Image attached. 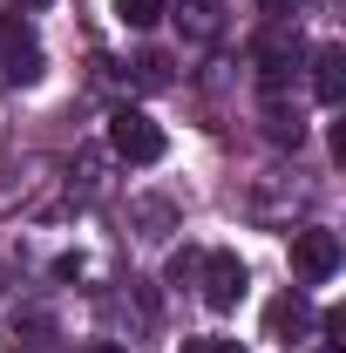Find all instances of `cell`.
Listing matches in <instances>:
<instances>
[{
	"label": "cell",
	"instance_id": "cell-8",
	"mask_svg": "<svg viewBox=\"0 0 346 353\" xmlns=\"http://www.w3.org/2000/svg\"><path fill=\"white\" fill-rule=\"evenodd\" d=\"M183 353H245V347H238V340H190Z\"/></svg>",
	"mask_w": 346,
	"mask_h": 353
},
{
	"label": "cell",
	"instance_id": "cell-3",
	"mask_svg": "<svg viewBox=\"0 0 346 353\" xmlns=\"http://www.w3.org/2000/svg\"><path fill=\"white\" fill-rule=\"evenodd\" d=\"M0 54H7L0 75H14V82H34V75H41V41H34L28 14H7V28H0Z\"/></svg>",
	"mask_w": 346,
	"mask_h": 353
},
{
	"label": "cell",
	"instance_id": "cell-7",
	"mask_svg": "<svg viewBox=\"0 0 346 353\" xmlns=\"http://www.w3.org/2000/svg\"><path fill=\"white\" fill-rule=\"evenodd\" d=\"M116 14H123V28H156L163 21V0H116Z\"/></svg>",
	"mask_w": 346,
	"mask_h": 353
},
{
	"label": "cell",
	"instance_id": "cell-4",
	"mask_svg": "<svg viewBox=\"0 0 346 353\" xmlns=\"http://www.w3.org/2000/svg\"><path fill=\"white\" fill-rule=\"evenodd\" d=\"M238 299H245V265L231 259V252H211V259H204V306L231 312Z\"/></svg>",
	"mask_w": 346,
	"mask_h": 353
},
{
	"label": "cell",
	"instance_id": "cell-11",
	"mask_svg": "<svg viewBox=\"0 0 346 353\" xmlns=\"http://www.w3.org/2000/svg\"><path fill=\"white\" fill-rule=\"evenodd\" d=\"M265 7H285V0H265Z\"/></svg>",
	"mask_w": 346,
	"mask_h": 353
},
{
	"label": "cell",
	"instance_id": "cell-2",
	"mask_svg": "<svg viewBox=\"0 0 346 353\" xmlns=\"http://www.w3.org/2000/svg\"><path fill=\"white\" fill-rule=\"evenodd\" d=\"M292 272H299L305 285L333 279V272H340V231H326V224L299 231V238H292Z\"/></svg>",
	"mask_w": 346,
	"mask_h": 353
},
{
	"label": "cell",
	"instance_id": "cell-10",
	"mask_svg": "<svg viewBox=\"0 0 346 353\" xmlns=\"http://www.w3.org/2000/svg\"><path fill=\"white\" fill-rule=\"evenodd\" d=\"M21 7H48V0H21Z\"/></svg>",
	"mask_w": 346,
	"mask_h": 353
},
{
	"label": "cell",
	"instance_id": "cell-6",
	"mask_svg": "<svg viewBox=\"0 0 346 353\" xmlns=\"http://www.w3.org/2000/svg\"><path fill=\"white\" fill-rule=\"evenodd\" d=\"M340 68H346L340 48H319V102H326V109L340 102Z\"/></svg>",
	"mask_w": 346,
	"mask_h": 353
},
{
	"label": "cell",
	"instance_id": "cell-5",
	"mask_svg": "<svg viewBox=\"0 0 346 353\" xmlns=\"http://www.w3.org/2000/svg\"><path fill=\"white\" fill-rule=\"evenodd\" d=\"M285 326H292V333H305V326H312V306H305L299 292H285V299L272 306V333H285Z\"/></svg>",
	"mask_w": 346,
	"mask_h": 353
},
{
	"label": "cell",
	"instance_id": "cell-1",
	"mask_svg": "<svg viewBox=\"0 0 346 353\" xmlns=\"http://www.w3.org/2000/svg\"><path fill=\"white\" fill-rule=\"evenodd\" d=\"M109 150H116L123 163H156V157L170 150V136L156 130L150 109H116V116H109Z\"/></svg>",
	"mask_w": 346,
	"mask_h": 353
},
{
	"label": "cell",
	"instance_id": "cell-9",
	"mask_svg": "<svg viewBox=\"0 0 346 353\" xmlns=\"http://www.w3.org/2000/svg\"><path fill=\"white\" fill-rule=\"evenodd\" d=\"M88 353H123V347H88Z\"/></svg>",
	"mask_w": 346,
	"mask_h": 353
}]
</instances>
